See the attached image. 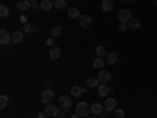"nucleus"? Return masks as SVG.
Instances as JSON below:
<instances>
[{
  "mask_svg": "<svg viewBox=\"0 0 157 118\" xmlns=\"http://www.w3.org/2000/svg\"><path fill=\"white\" fill-rule=\"evenodd\" d=\"M91 112V109H90V106L86 102H77V106H75V113H78L82 118H85V116H88V113Z\"/></svg>",
  "mask_w": 157,
  "mask_h": 118,
  "instance_id": "nucleus-1",
  "label": "nucleus"
},
{
  "mask_svg": "<svg viewBox=\"0 0 157 118\" xmlns=\"http://www.w3.org/2000/svg\"><path fill=\"white\" fill-rule=\"evenodd\" d=\"M0 44H2V46H8V47L13 46V38H11V35L6 30L0 32Z\"/></svg>",
  "mask_w": 157,
  "mask_h": 118,
  "instance_id": "nucleus-2",
  "label": "nucleus"
},
{
  "mask_svg": "<svg viewBox=\"0 0 157 118\" xmlns=\"http://www.w3.org/2000/svg\"><path fill=\"white\" fill-rule=\"evenodd\" d=\"M98 79L101 84H109L112 81V73H109L107 69H101L99 74H98Z\"/></svg>",
  "mask_w": 157,
  "mask_h": 118,
  "instance_id": "nucleus-3",
  "label": "nucleus"
},
{
  "mask_svg": "<svg viewBox=\"0 0 157 118\" xmlns=\"http://www.w3.org/2000/svg\"><path fill=\"white\" fill-rule=\"evenodd\" d=\"M118 19H120V22H129L132 19V13H130V10H120L118 11Z\"/></svg>",
  "mask_w": 157,
  "mask_h": 118,
  "instance_id": "nucleus-4",
  "label": "nucleus"
},
{
  "mask_svg": "<svg viewBox=\"0 0 157 118\" xmlns=\"http://www.w3.org/2000/svg\"><path fill=\"white\" fill-rule=\"evenodd\" d=\"M52 98H54V91H52L50 88H46L43 93H41V101H43V104H50Z\"/></svg>",
  "mask_w": 157,
  "mask_h": 118,
  "instance_id": "nucleus-5",
  "label": "nucleus"
},
{
  "mask_svg": "<svg viewBox=\"0 0 157 118\" xmlns=\"http://www.w3.org/2000/svg\"><path fill=\"white\" fill-rule=\"evenodd\" d=\"M58 106H55V104H46V113H47V116H52V118H54V116H57L58 115Z\"/></svg>",
  "mask_w": 157,
  "mask_h": 118,
  "instance_id": "nucleus-6",
  "label": "nucleus"
},
{
  "mask_svg": "<svg viewBox=\"0 0 157 118\" xmlns=\"http://www.w3.org/2000/svg\"><path fill=\"white\" fill-rule=\"evenodd\" d=\"M86 93V88H83V87H80V85H74L72 88H71V95L74 96V98H80V96H83Z\"/></svg>",
  "mask_w": 157,
  "mask_h": 118,
  "instance_id": "nucleus-7",
  "label": "nucleus"
},
{
  "mask_svg": "<svg viewBox=\"0 0 157 118\" xmlns=\"http://www.w3.org/2000/svg\"><path fill=\"white\" fill-rule=\"evenodd\" d=\"M110 87L107 85V84H101L99 87H98V95L99 96H102V98H107L109 95H110Z\"/></svg>",
  "mask_w": 157,
  "mask_h": 118,
  "instance_id": "nucleus-8",
  "label": "nucleus"
},
{
  "mask_svg": "<svg viewBox=\"0 0 157 118\" xmlns=\"http://www.w3.org/2000/svg\"><path fill=\"white\" fill-rule=\"evenodd\" d=\"M91 18L88 14H80V18H78V24H80V27L82 29H88L90 25H91Z\"/></svg>",
  "mask_w": 157,
  "mask_h": 118,
  "instance_id": "nucleus-9",
  "label": "nucleus"
},
{
  "mask_svg": "<svg viewBox=\"0 0 157 118\" xmlns=\"http://www.w3.org/2000/svg\"><path fill=\"white\" fill-rule=\"evenodd\" d=\"M58 102H60V106H61L63 109H66V110L71 107V104H72V101H71L69 96H60V98H58Z\"/></svg>",
  "mask_w": 157,
  "mask_h": 118,
  "instance_id": "nucleus-10",
  "label": "nucleus"
},
{
  "mask_svg": "<svg viewBox=\"0 0 157 118\" xmlns=\"http://www.w3.org/2000/svg\"><path fill=\"white\" fill-rule=\"evenodd\" d=\"M104 107L105 110H115L116 109V99L115 98H105V104H104Z\"/></svg>",
  "mask_w": 157,
  "mask_h": 118,
  "instance_id": "nucleus-11",
  "label": "nucleus"
},
{
  "mask_svg": "<svg viewBox=\"0 0 157 118\" xmlns=\"http://www.w3.org/2000/svg\"><path fill=\"white\" fill-rule=\"evenodd\" d=\"M17 10H21V11L32 10V2H29V0H21V2H17Z\"/></svg>",
  "mask_w": 157,
  "mask_h": 118,
  "instance_id": "nucleus-12",
  "label": "nucleus"
},
{
  "mask_svg": "<svg viewBox=\"0 0 157 118\" xmlns=\"http://www.w3.org/2000/svg\"><path fill=\"white\" fill-rule=\"evenodd\" d=\"M116 61H118V54H116V52H107V55H105V63L115 65Z\"/></svg>",
  "mask_w": 157,
  "mask_h": 118,
  "instance_id": "nucleus-13",
  "label": "nucleus"
},
{
  "mask_svg": "<svg viewBox=\"0 0 157 118\" xmlns=\"http://www.w3.org/2000/svg\"><path fill=\"white\" fill-rule=\"evenodd\" d=\"M101 6H102V11H105V13H110V11L113 10L115 3L112 2V0H102V3H101Z\"/></svg>",
  "mask_w": 157,
  "mask_h": 118,
  "instance_id": "nucleus-14",
  "label": "nucleus"
},
{
  "mask_svg": "<svg viewBox=\"0 0 157 118\" xmlns=\"http://www.w3.org/2000/svg\"><path fill=\"white\" fill-rule=\"evenodd\" d=\"M90 109H91V112H93L94 115H101L105 107H102L99 102H94V104H91V106H90Z\"/></svg>",
  "mask_w": 157,
  "mask_h": 118,
  "instance_id": "nucleus-15",
  "label": "nucleus"
},
{
  "mask_svg": "<svg viewBox=\"0 0 157 118\" xmlns=\"http://www.w3.org/2000/svg\"><path fill=\"white\" fill-rule=\"evenodd\" d=\"M86 85H88L90 88H98V87L101 85V82H99L98 77H88V79H86Z\"/></svg>",
  "mask_w": 157,
  "mask_h": 118,
  "instance_id": "nucleus-16",
  "label": "nucleus"
},
{
  "mask_svg": "<svg viewBox=\"0 0 157 118\" xmlns=\"http://www.w3.org/2000/svg\"><path fill=\"white\" fill-rule=\"evenodd\" d=\"M104 65H105V60L102 57H96V60H93V68L94 69H104Z\"/></svg>",
  "mask_w": 157,
  "mask_h": 118,
  "instance_id": "nucleus-17",
  "label": "nucleus"
},
{
  "mask_svg": "<svg viewBox=\"0 0 157 118\" xmlns=\"http://www.w3.org/2000/svg\"><path fill=\"white\" fill-rule=\"evenodd\" d=\"M60 54H61V50H60V47H50V52H49V57H50L52 60H57V58H60Z\"/></svg>",
  "mask_w": 157,
  "mask_h": 118,
  "instance_id": "nucleus-18",
  "label": "nucleus"
},
{
  "mask_svg": "<svg viewBox=\"0 0 157 118\" xmlns=\"http://www.w3.org/2000/svg\"><path fill=\"white\" fill-rule=\"evenodd\" d=\"M127 24H129V29H130V30H138V29L141 27V22H140L138 19H130Z\"/></svg>",
  "mask_w": 157,
  "mask_h": 118,
  "instance_id": "nucleus-19",
  "label": "nucleus"
},
{
  "mask_svg": "<svg viewBox=\"0 0 157 118\" xmlns=\"http://www.w3.org/2000/svg\"><path fill=\"white\" fill-rule=\"evenodd\" d=\"M11 38H13V44H17V43H22L24 35H22V32H14L11 35Z\"/></svg>",
  "mask_w": 157,
  "mask_h": 118,
  "instance_id": "nucleus-20",
  "label": "nucleus"
},
{
  "mask_svg": "<svg viewBox=\"0 0 157 118\" xmlns=\"http://www.w3.org/2000/svg\"><path fill=\"white\" fill-rule=\"evenodd\" d=\"M52 8H54V2H52V0H43V2H41V10L50 11Z\"/></svg>",
  "mask_w": 157,
  "mask_h": 118,
  "instance_id": "nucleus-21",
  "label": "nucleus"
},
{
  "mask_svg": "<svg viewBox=\"0 0 157 118\" xmlns=\"http://www.w3.org/2000/svg\"><path fill=\"white\" fill-rule=\"evenodd\" d=\"M68 16L72 18V19H75V18L78 19V18H80V13H78L77 8H69V10H68Z\"/></svg>",
  "mask_w": 157,
  "mask_h": 118,
  "instance_id": "nucleus-22",
  "label": "nucleus"
},
{
  "mask_svg": "<svg viewBox=\"0 0 157 118\" xmlns=\"http://www.w3.org/2000/svg\"><path fill=\"white\" fill-rule=\"evenodd\" d=\"M8 16H10V10H8V6L2 5V6H0V18H2V19H6Z\"/></svg>",
  "mask_w": 157,
  "mask_h": 118,
  "instance_id": "nucleus-23",
  "label": "nucleus"
},
{
  "mask_svg": "<svg viewBox=\"0 0 157 118\" xmlns=\"http://www.w3.org/2000/svg\"><path fill=\"white\" fill-rule=\"evenodd\" d=\"M8 104H10V98H8L6 95H2V96H0V109H5Z\"/></svg>",
  "mask_w": 157,
  "mask_h": 118,
  "instance_id": "nucleus-24",
  "label": "nucleus"
},
{
  "mask_svg": "<svg viewBox=\"0 0 157 118\" xmlns=\"http://www.w3.org/2000/svg\"><path fill=\"white\" fill-rule=\"evenodd\" d=\"M52 2H54V6L58 8V10L66 8V0H52Z\"/></svg>",
  "mask_w": 157,
  "mask_h": 118,
  "instance_id": "nucleus-25",
  "label": "nucleus"
},
{
  "mask_svg": "<svg viewBox=\"0 0 157 118\" xmlns=\"http://www.w3.org/2000/svg\"><path fill=\"white\" fill-rule=\"evenodd\" d=\"M24 32H25V33H35V32H36V27L27 22V24H24Z\"/></svg>",
  "mask_w": 157,
  "mask_h": 118,
  "instance_id": "nucleus-26",
  "label": "nucleus"
},
{
  "mask_svg": "<svg viewBox=\"0 0 157 118\" xmlns=\"http://www.w3.org/2000/svg\"><path fill=\"white\" fill-rule=\"evenodd\" d=\"M96 55H98V57H105V55H107L105 47H104V46H98V47H96Z\"/></svg>",
  "mask_w": 157,
  "mask_h": 118,
  "instance_id": "nucleus-27",
  "label": "nucleus"
},
{
  "mask_svg": "<svg viewBox=\"0 0 157 118\" xmlns=\"http://www.w3.org/2000/svg\"><path fill=\"white\" fill-rule=\"evenodd\" d=\"M61 27H58V25H57V27H54V29H52V32H50V35L52 36H54V38H57V36H60L61 35Z\"/></svg>",
  "mask_w": 157,
  "mask_h": 118,
  "instance_id": "nucleus-28",
  "label": "nucleus"
},
{
  "mask_svg": "<svg viewBox=\"0 0 157 118\" xmlns=\"http://www.w3.org/2000/svg\"><path fill=\"white\" fill-rule=\"evenodd\" d=\"M113 112H115V116H116V118H126V113H124L123 109H118V107H116Z\"/></svg>",
  "mask_w": 157,
  "mask_h": 118,
  "instance_id": "nucleus-29",
  "label": "nucleus"
},
{
  "mask_svg": "<svg viewBox=\"0 0 157 118\" xmlns=\"http://www.w3.org/2000/svg\"><path fill=\"white\" fill-rule=\"evenodd\" d=\"M46 44H47L49 47H55V38H54V36L47 38V39H46Z\"/></svg>",
  "mask_w": 157,
  "mask_h": 118,
  "instance_id": "nucleus-30",
  "label": "nucleus"
},
{
  "mask_svg": "<svg viewBox=\"0 0 157 118\" xmlns=\"http://www.w3.org/2000/svg\"><path fill=\"white\" fill-rule=\"evenodd\" d=\"M129 29V24L127 22H120V30L121 32H124V30H127Z\"/></svg>",
  "mask_w": 157,
  "mask_h": 118,
  "instance_id": "nucleus-31",
  "label": "nucleus"
},
{
  "mask_svg": "<svg viewBox=\"0 0 157 118\" xmlns=\"http://www.w3.org/2000/svg\"><path fill=\"white\" fill-rule=\"evenodd\" d=\"M38 8L41 10V3H38V2H33V3H32V10H38Z\"/></svg>",
  "mask_w": 157,
  "mask_h": 118,
  "instance_id": "nucleus-32",
  "label": "nucleus"
},
{
  "mask_svg": "<svg viewBox=\"0 0 157 118\" xmlns=\"http://www.w3.org/2000/svg\"><path fill=\"white\" fill-rule=\"evenodd\" d=\"M57 116H60V118L66 116V109H64V110H58V115H57Z\"/></svg>",
  "mask_w": 157,
  "mask_h": 118,
  "instance_id": "nucleus-33",
  "label": "nucleus"
},
{
  "mask_svg": "<svg viewBox=\"0 0 157 118\" xmlns=\"http://www.w3.org/2000/svg\"><path fill=\"white\" fill-rule=\"evenodd\" d=\"M36 118H47V113H46V112H39Z\"/></svg>",
  "mask_w": 157,
  "mask_h": 118,
  "instance_id": "nucleus-34",
  "label": "nucleus"
},
{
  "mask_svg": "<svg viewBox=\"0 0 157 118\" xmlns=\"http://www.w3.org/2000/svg\"><path fill=\"white\" fill-rule=\"evenodd\" d=\"M21 22H25V24H27V18H25V16H21Z\"/></svg>",
  "mask_w": 157,
  "mask_h": 118,
  "instance_id": "nucleus-35",
  "label": "nucleus"
},
{
  "mask_svg": "<svg viewBox=\"0 0 157 118\" xmlns=\"http://www.w3.org/2000/svg\"><path fill=\"white\" fill-rule=\"evenodd\" d=\"M50 85H52V81H47V82H46V87L50 88Z\"/></svg>",
  "mask_w": 157,
  "mask_h": 118,
  "instance_id": "nucleus-36",
  "label": "nucleus"
},
{
  "mask_svg": "<svg viewBox=\"0 0 157 118\" xmlns=\"http://www.w3.org/2000/svg\"><path fill=\"white\" fill-rule=\"evenodd\" d=\"M72 118H82V116L78 115V113H74V115H72Z\"/></svg>",
  "mask_w": 157,
  "mask_h": 118,
  "instance_id": "nucleus-37",
  "label": "nucleus"
},
{
  "mask_svg": "<svg viewBox=\"0 0 157 118\" xmlns=\"http://www.w3.org/2000/svg\"><path fill=\"white\" fill-rule=\"evenodd\" d=\"M126 2H135V0H126Z\"/></svg>",
  "mask_w": 157,
  "mask_h": 118,
  "instance_id": "nucleus-38",
  "label": "nucleus"
},
{
  "mask_svg": "<svg viewBox=\"0 0 157 118\" xmlns=\"http://www.w3.org/2000/svg\"><path fill=\"white\" fill-rule=\"evenodd\" d=\"M93 118H99V115H94V116H93Z\"/></svg>",
  "mask_w": 157,
  "mask_h": 118,
  "instance_id": "nucleus-39",
  "label": "nucleus"
},
{
  "mask_svg": "<svg viewBox=\"0 0 157 118\" xmlns=\"http://www.w3.org/2000/svg\"><path fill=\"white\" fill-rule=\"evenodd\" d=\"M29 2H32V3H33V2H36V0H29Z\"/></svg>",
  "mask_w": 157,
  "mask_h": 118,
  "instance_id": "nucleus-40",
  "label": "nucleus"
},
{
  "mask_svg": "<svg viewBox=\"0 0 157 118\" xmlns=\"http://www.w3.org/2000/svg\"><path fill=\"white\" fill-rule=\"evenodd\" d=\"M85 118H90V116H85Z\"/></svg>",
  "mask_w": 157,
  "mask_h": 118,
  "instance_id": "nucleus-41",
  "label": "nucleus"
},
{
  "mask_svg": "<svg viewBox=\"0 0 157 118\" xmlns=\"http://www.w3.org/2000/svg\"><path fill=\"white\" fill-rule=\"evenodd\" d=\"M49 118H52V116H49Z\"/></svg>",
  "mask_w": 157,
  "mask_h": 118,
  "instance_id": "nucleus-42",
  "label": "nucleus"
}]
</instances>
